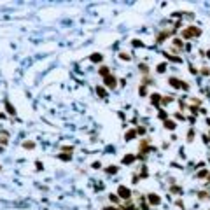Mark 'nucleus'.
Segmentation results:
<instances>
[{
  "instance_id": "obj_1",
  "label": "nucleus",
  "mask_w": 210,
  "mask_h": 210,
  "mask_svg": "<svg viewBox=\"0 0 210 210\" xmlns=\"http://www.w3.org/2000/svg\"><path fill=\"white\" fill-rule=\"evenodd\" d=\"M201 33V30L200 28H196V26H189L187 30H184L182 32V35L186 37V39H191V37H196V35H200Z\"/></svg>"
},
{
  "instance_id": "obj_2",
  "label": "nucleus",
  "mask_w": 210,
  "mask_h": 210,
  "mask_svg": "<svg viewBox=\"0 0 210 210\" xmlns=\"http://www.w3.org/2000/svg\"><path fill=\"white\" fill-rule=\"evenodd\" d=\"M117 193H119V196H121V198H124V200H130V196H131L130 189H128V187H124V186H119Z\"/></svg>"
},
{
  "instance_id": "obj_3",
  "label": "nucleus",
  "mask_w": 210,
  "mask_h": 210,
  "mask_svg": "<svg viewBox=\"0 0 210 210\" xmlns=\"http://www.w3.org/2000/svg\"><path fill=\"white\" fill-rule=\"evenodd\" d=\"M170 84L173 86V88H184V89H187V88H189L184 81H179V79H175V77H172V79H170Z\"/></svg>"
},
{
  "instance_id": "obj_4",
  "label": "nucleus",
  "mask_w": 210,
  "mask_h": 210,
  "mask_svg": "<svg viewBox=\"0 0 210 210\" xmlns=\"http://www.w3.org/2000/svg\"><path fill=\"white\" fill-rule=\"evenodd\" d=\"M116 77L114 75H107V77H105V84H107L109 88H116Z\"/></svg>"
},
{
  "instance_id": "obj_5",
  "label": "nucleus",
  "mask_w": 210,
  "mask_h": 210,
  "mask_svg": "<svg viewBox=\"0 0 210 210\" xmlns=\"http://www.w3.org/2000/svg\"><path fill=\"white\" fill-rule=\"evenodd\" d=\"M149 201H151L152 205H159V196H158V194H149Z\"/></svg>"
},
{
  "instance_id": "obj_6",
  "label": "nucleus",
  "mask_w": 210,
  "mask_h": 210,
  "mask_svg": "<svg viewBox=\"0 0 210 210\" xmlns=\"http://www.w3.org/2000/svg\"><path fill=\"white\" fill-rule=\"evenodd\" d=\"M5 109H7V112H9L11 116H14V114H16V109H12V105L9 103V100H5Z\"/></svg>"
},
{
  "instance_id": "obj_7",
  "label": "nucleus",
  "mask_w": 210,
  "mask_h": 210,
  "mask_svg": "<svg viewBox=\"0 0 210 210\" xmlns=\"http://www.w3.org/2000/svg\"><path fill=\"white\" fill-rule=\"evenodd\" d=\"M91 61H102V54H100V52H95V54H91Z\"/></svg>"
},
{
  "instance_id": "obj_8",
  "label": "nucleus",
  "mask_w": 210,
  "mask_h": 210,
  "mask_svg": "<svg viewBox=\"0 0 210 210\" xmlns=\"http://www.w3.org/2000/svg\"><path fill=\"white\" fill-rule=\"evenodd\" d=\"M58 158H60V159H63V161H70V158H72V154H65V152H61V154H60Z\"/></svg>"
},
{
  "instance_id": "obj_9",
  "label": "nucleus",
  "mask_w": 210,
  "mask_h": 210,
  "mask_svg": "<svg viewBox=\"0 0 210 210\" xmlns=\"http://www.w3.org/2000/svg\"><path fill=\"white\" fill-rule=\"evenodd\" d=\"M100 74H102L103 77H107V75H110V74H109V68H107V67H102V68H100Z\"/></svg>"
},
{
  "instance_id": "obj_10",
  "label": "nucleus",
  "mask_w": 210,
  "mask_h": 210,
  "mask_svg": "<svg viewBox=\"0 0 210 210\" xmlns=\"http://www.w3.org/2000/svg\"><path fill=\"white\" fill-rule=\"evenodd\" d=\"M165 128L173 130V128H175V123H173V121H166V123H165Z\"/></svg>"
},
{
  "instance_id": "obj_11",
  "label": "nucleus",
  "mask_w": 210,
  "mask_h": 210,
  "mask_svg": "<svg viewBox=\"0 0 210 210\" xmlns=\"http://www.w3.org/2000/svg\"><path fill=\"white\" fill-rule=\"evenodd\" d=\"M133 159H135L133 156H124V158H123V163H124V165H126V163H133Z\"/></svg>"
},
{
  "instance_id": "obj_12",
  "label": "nucleus",
  "mask_w": 210,
  "mask_h": 210,
  "mask_svg": "<svg viewBox=\"0 0 210 210\" xmlns=\"http://www.w3.org/2000/svg\"><path fill=\"white\" fill-rule=\"evenodd\" d=\"M159 98H161L159 95H152V96H151V102H152V103H159Z\"/></svg>"
},
{
  "instance_id": "obj_13",
  "label": "nucleus",
  "mask_w": 210,
  "mask_h": 210,
  "mask_svg": "<svg viewBox=\"0 0 210 210\" xmlns=\"http://www.w3.org/2000/svg\"><path fill=\"white\" fill-rule=\"evenodd\" d=\"M165 70H166V65H165V63H161V65H158V72H159V74H163Z\"/></svg>"
},
{
  "instance_id": "obj_14",
  "label": "nucleus",
  "mask_w": 210,
  "mask_h": 210,
  "mask_svg": "<svg viewBox=\"0 0 210 210\" xmlns=\"http://www.w3.org/2000/svg\"><path fill=\"white\" fill-rule=\"evenodd\" d=\"M7 138H9V137H7V133L0 135V142H2V144H7Z\"/></svg>"
},
{
  "instance_id": "obj_15",
  "label": "nucleus",
  "mask_w": 210,
  "mask_h": 210,
  "mask_svg": "<svg viewBox=\"0 0 210 210\" xmlns=\"http://www.w3.org/2000/svg\"><path fill=\"white\" fill-rule=\"evenodd\" d=\"M173 46H175V49H180V47H182V42L179 40V39H175V40H173Z\"/></svg>"
},
{
  "instance_id": "obj_16",
  "label": "nucleus",
  "mask_w": 210,
  "mask_h": 210,
  "mask_svg": "<svg viewBox=\"0 0 210 210\" xmlns=\"http://www.w3.org/2000/svg\"><path fill=\"white\" fill-rule=\"evenodd\" d=\"M96 91H98V95H100V96H103V98H105V89H103L102 86H98V88H96Z\"/></svg>"
},
{
  "instance_id": "obj_17",
  "label": "nucleus",
  "mask_w": 210,
  "mask_h": 210,
  "mask_svg": "<svg viewBox=\"0 0 210 210\" xmlns=\"http://www.w3.org/2000/svg\"><path fill=\"white\" fill-rule=\"evenodd\" d=\"M135 133H137V131H128V133H126V140H131L135 137Z\"/></svg>"
},
{
  "instance_id": "obj_18",
  "label": "nucleus",
  "mask_w": 210,
  "mask_h": 210,
  "mask_svg": "<svg viewBox=\"0 0 210 210\" xmlns=\"http://www.w3.org/2000/svg\"><path fill=\"white\" fill-rule=\"evenodd\" d=\"M33 142H25V144H23V147H26V149H33Z\"/></svg>"
},
{
  "instance_id": "obj_19",
  "label": "nucleus",
  "mask_w": 210,
  "mask_h": 210,
  "mask_svg": "<svg viewBox=\"0 0 210 210\" xmlns=\"http://www.w3.org/2000/svg\"><path fill=\"white\" fill-rule=\"evenodd\" d=\"M117 172V166H109L107 168V173H116Z\"/></svg>"
},
{
  "instance_id": "obj_20",
  "label": "nucleus",
  "mask_w": 210,
  "mask_h": 210,
  "mask_svg": "<svg viewBox=\"0 0 210 210\" xmlns=\"http://www.w3.org/2000/svg\"><path fill=\"white\" fill-rule=\"evenodd\" d=\"M119 58H121V60H130V54H128V52H121Z\"/></svg>"
},
{
  "instance_id": "obj_21",
  "label": "nucleus",
  "mask_w": 210,
  "mask_h": 210,
  "mask_svg": "<svg viewBox=\"0 0 210 210\" xmlns=\"http://www.w3.org/2000/svg\"><path fill=\"white\" fill-rule=\"evenodd\" d=\"M140 68H142V72H144V74L149 72V70H147V65H140Z\"/></svg>"
},
{
  "instance_id": "obj_22",
  "label": "nucleus",
  "mask_w": 210,
  "mask_h": 210,
  "mask_svg": "<svg viewBox=\"0 0 210 210\" xmlns=\"http://www.w3.org/2000/svg\"><path fill=\"white\" fill-rule=\"evenodd\" d=\"M109 198H110V201H114V203H116V201H117V196H116V194H110Z\"/></svg>"
},
{
  "instance_id": "obj_23",
  "label": "nucleus",
  "mask_w": 210,
  "mask_h": 210,
  "mask_svg": "<svg viewBox=\"0 0 210 210\" xmlns=\"http://www.w3.org/2000/svg\"><path fill=\"white\" fill-rule=\"evenodd\" d=\"M103 210H119V208H114V207H107V208H103Z\"/></svg>"
}]
</instances>
